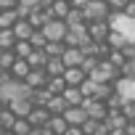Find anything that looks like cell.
<instances>
[{
	"instance_id": "cell-1",
	"label": "cell",
	"mask_w": 135,
	"mask_h": 135,
	"mask_svg": "<svg viewBox=\"0 0 135 135\" xmlns=\"http://www.w3.org/2000/svg\"><path fill=\"white\" fill-rule=\"evenodd\" d=\"M32 93H35V88L27 80L11 77L6 82H0V103H3V106L11 103V101H16V98H32Z\"/></svg>"
},
{
	"instance_id": "cell-2",
	"label": "cell",
	"mask_w": 135,
	"mask_h": 135,
	"mask_svg": "<svg viewBox=\"0 0 135 135\" xmlns=\"http://www.w3.org/2000/svg\"><path fill=\"white\" fill-rule=\"evenodd\" d=\"M111 13H114V8H111L109 0H90V3L85 6L88 21H109Z\"/></svg>"
},
{
	"instance_id": "cell-3",
	"label": "cell",
	"mask_w": 135,
	"mask_h": 135,
	"mask_svg": "<svg viewBox=\"0 0 135 135\" xmlns=\"http://www.w3.org/2000/svg\"><path fill=\"white\" fill-rule=\"evenodd\" d=\"M111 29L114 32H122V35H127L132 42H135V16H127L124 11L122 13H111Z\"/></svg>"
},
{
	"instance_id": "cell-4",
	"label": "cell",
	"mask_w": 135,
	"mask_h": 135,
	"mask_svg": "<svg viewBox=\"0 0 135 135\" xmlns=\"http://www.w3.org/2000/svg\"><path fill=\"white\" fill-rule=\"evenodd\" d=\"M95 82H117L119 77H122V72H119V66H114L109 58L106 61H101L95 69H93V74H90Z\"/></svg>"
},
{
	"instance_id": "cell-5",
	"label": "cell",
	"mask_w": 135,
	"mask_h": 135,
	"mask_svg": "<svg viewBox=\"0 0 135 135\" xmlns=\"http://www.w3.org/2000/svg\"><path fill=\"white\" fill-rule=\"evenodd\" d=\"M85 111H88V117L90 119H109V114H111V109H109V103L106 101H98V98H85Z\"/></svg>"
},
{
	"instance_id": "cell-6",
	"label": "cell",
	"mask_w": 135,
	"mask_h": 135,
	"mask_svg": "<svg viewBox=\"0 0 135 135\" xmlns=\"http://www.w3.org/2000/svg\"><path fill=\"white\" fill-rule=\"evenodd\" d=\"M42 32H45L48 40H66V35H69V24H66V19H50L42 27Z\"/></svg>"
},
{
	"instance_id": "cell-7",
	"label": "cell",
	"mask_w": 135,
	"mask_h": 135,
	"mask_svg": "<svg viewBox=\"0 0 135 135\" xmlns=\"http://www.w3.org/2000/svg\"><path fill=\"white\" fill-rule=\"evenodd\" d=\"M29 122H32V127L37 130V127H48L50 124V119H53V114L48 111V106H35L32 109V114L27 117Z\"/></svg>"
},
{
	"instance_id": "cell-8",
	"label": "cell",
	"mask_w": 135,
	"mask_h": 135,
	"mask_svg": "<svg viewBox=\"0 0 135 135\" xmlns=\"http://www.w3.org/2000/svg\"><path fill=\"white\" fill-rule=\"evenodd\" d=\"M111 21H90V37L95 42H106L109 35H111Z\"/></svg>"
},
{
	"instance_id": "cell-9",
	"label": "cell",
	"mask_w": 135,
	"mask_h": 135,
	"mask_svg": "<svg viewBox=\"0 0 135 135\" xmlns=\"http://www.w3.org/2000/svg\"><path fill=\"white\" fill-rule=\"evenodd\" d=\"M114 90L124 98V101H135V80L132 77H119L114 82Z\"/></svg>"
},
{
	"instance_id": "cell-10",
	"label": "cell",
	"mask_w": 135,
	"mask_h": 135,
	"mask_svg": "<svg viewBox=\"0 0 135 135\" xmlns=\"http://www.w3.org/2000/svg\"><path fill=\"white\" fill-rule=\"evenodd\" d=\"M64 77H66V82H69V85H77V88H80V85H82V82H85L90 74L82 69V66H66Z\"/></svg>"
},
{
	"instance_id": "cell-11",
	"label": "cell",
	"mask_w": 135,
	"mask_h": 135,
	"mask_svg": "<svg viewBox=\"0 0 135 135\" xmlns=\"http://www.w3.org/2000/svg\"><path fill=\"white\" fill-rule=\"evenodd\" d=\"M66 122H69V124H85L90 117H88V111H85V106H69V109H66Z\"/></svg>"
},
{
	"instance_id": "cell-12",
	"label": "cell",
	"mask_w": 135,
	"mask_h": 135,
	"mask_svg": "<svg viewBox=\"0 0 135 135\" xmlns=\"http://www.w3.org/2000/svg\"><path fill=\"white\" fill-rule=\"evenodd\" d=\"M6 106H11V109L16 111V117H29L32 109H35V101H32V98H16V101H11V103H6Z\"/></svg>"
},
{
	"instance_id": "cell-13",
	"label": "cell",
	"mask_w": 135,
	"mask_h": 135,
	"mask_svg": "<svg viewBox=\"0 0 135 135\" xmlns=\"http://www.w3.org/2000/svg\"><path fill=\"white\" fill-rule=\"evenodd\" d=\"M64 98H66V103L69 106H82L85 103V93H82V88H77V85H69L64 90Z\"/></svg>"
},
{
	"instance_id": "cell-14",
	"label": "cell",
	"mask_w": 135,
	"mask_h": 135,
	"mask_svg": "<svg viewBox=\"0 0 135 135\" xmlns=\"http://www.w3.org/2000/svg\"><path fill=\"white\" fill-rule=\"evenodd\" d=\"M48 80H50V74L45 72V69H32L29 72V77H27V82L37 90V88H48Z\"/></svg>"
},
{
	"instance_id": "cell-15",
	"label": "cell",
	"mask_w": 135,
	"mask_h": 135,
	"mask_svg": "<svg viewBox=\"0 0 135 135\" xmlns=\"http://www.w3.org/2000/svg\"><path fill=\"white\" fill-rule=\"evenodd\" d=\"M45 72L50 77H61L66 72V64H64V56H50V61L45 64Z\"/></svg>"
},
{
	"instance_id": "cell-16",
	"label": "cell",
	"mask_w": 135,
	"mask_h": 135,
	"mask_svg": "<svg viewBox=\"0 0 135 135\" xmlns=\"http://www.w3.org/2000/svg\"><path fill=\"white\" fill-rule=\"evenodd\" d=\"M82 61H85V50L82 48H66V53H64V64L66 66H82Z\"/></svg>"
},
{
	"instance_id": "cell-17",
	"label": "cell",
	"mask_w": 135,
	"mask_h": 135,
	"mask_svg": "<svg viewBox=\"0 0 135 135\" xmlns=\"http://www.w3.org/2000/svg\"><path fill=\"white\" fill-rule=\"evenodd\" d=\"M29 72H32V64H29V58H16V64H13L11 74H13L16 80H27V77H29Z\"/></svg>"
},
{
	"instance_id": "cell-18",
	"label": "cell",
	"mask_w": 135,
	"mask_h": 135,
	"mask_svg": "<svg viewBox=\"0 0 135 135\" xmlns=\"http://www.w3.org/2000/svg\"><path fill=\"white\" fill-rule=\"evenodd\" d=\"M50 61V56H48V50L45 48H35L32 50V56H29V64H32V69H45V64Z\"/></svg>"
},
{
	"instance_id": "cell-19",
	"label": "cell",
	"mask_w": 135,
	"mask_h": 135,
	"mask_svg": "<svg viewBox=\"0 0 135 135\" xmlns=\"http://www.w3.org/2000/svg\"><path fill=\"white\" fill-rule=\"evenodd\" d=\"M16 111L11 109V106H3V109H0V127H3V130H13V124H16Z\"/></svg>"
},
{
	"instance_id": "cell-20",
	"label": "cell",
	"mask_w": 135,
	"mask_h": 135,
	"mask_svg": "<svg viewBox=\"0 0 135 135\" xmlns=\"http://www.w3.org/2000/svg\"><path fill=\"white\" fill-rule=\"evenodd\" d=\"M106 42H109V45H111V50H124V48H127V45H130V42H132V40H130V37H127V35H122V32H111V35H109V40H106Z\"/></svg>"
},
{
	"instance_id": "cell-21",
	"label": "cell",
	"mask_w": 135,
	"mask_h": 135,
	"mask_svg": "<svg viewBox=\"0 0 135 135\" xmlns=\"http://www.w3.org/2000/svg\"><path fill=\"white\" fill-rule=\"evenodd\" d=\"M19 42L13 29H0V50H13V45Z\"/></svg>"
},
{
	"instance_id": "cell-22",
	"label": "cell",
	"mask_w": 135,
	"mask_h": 135,
	"mask_svg": "<svg viewBox=\"0 0 135 135\" xmlns=\"http://www.w3.org/2000/svg\"><path fill=\"white\" fill-rule=\"evenodd\" d=\"M19 19H21V16H19L16 8H13V11H0V29H13Z\"/></svg>"
},
{
	"instance_id": "cell-23",
	"label": "cell",
	"mask_w": 135,
	"mask_h": 135,
	"mask_svg": "<svg viewBox=\"0 0 135 135\" xmlns=\"http://www.w3.org/2000/svg\"><path fill=\"white\" fill-rule=\"evenodd\" d=\"M72 8H74V6H72V0H56V3L50 6V11H53L56 19H66Z\"/></svg>"
},
{
	"instance_id": "cell-24",
	"label": "cell",
	"mask_w": 135,
	"mask_h": 135,
	"mask_svg": "<svg viewBox=\"0 0 135 135\" xmlns=\"http://www.w3.org/2000/svg\"><path fill=\"white\" fill-rule=\"evenodd\" d=\"M56 135H66V130H69V122H66V117L64 114H53V119H50V124H48Z\"/></svg>"
},
{
	"instance_id": "cell-25",
	"label": "cell",
	"mask_w": 135,
	"mask_h": 135,
	"mask_svg": "<svg viewBox=\"0 0 135 135\" xmlns=\"http://www.w3.org/2000/svg\"><path fill=\"white\" fill-rule=\"evenodd\" d=\"M69 88V82H66V77L61 74V77H50L48 80V90L53 93V95H64V90Z\"/></svg>"
},
{
	"instance_id": "cell-26",
	"label": "cell",
	"mask_w": 135,
	"mask_h": 135,
	"mask_svg": "<svg viewBox=\"0 0 135 135\" xmlns=\"http://www.w3.org/2000/svg\"><path fill=\"white\" fill-rule=\"evenodd\" d=\"M66 109H69V103H66L64 95H53V98L48 101V111H50V114H66Z\"/></svg>"
},
{
	"instance_id": "cell-27",
	"label": "cell",
	"mask_w": 135,
	"mask_h": 135,
	"mask_svg": "<svg viewBox=\"0 0 135 135\" xmlns=\"http://www.w3.org/2000/svg\"><path fill=\"white\" fill-rule=\"evenodd\" d=\"M66 24H69V27H80V24H88L85 8H72V11H69V16H66Z\"/></svg>"
},
{
	"instance_id": "cell-28",
	"label": "cell",
	"mask_w": 135,
	"mask_h": 135,
	"mask_svg": "<svg viewBox=\"0 0 135 135\" xmlns=\"http://www.w3.org/2000/svg\"><path fill=\"white\" fill-rule=\"evenodd\" d=\"M16 50H0V69H13V64H16Z\"/></svg>"
},
{
	"instance_id": "cell-29",
	"label": "cell",
	"mask_w": 135,
	"mask_h": 135,
	"mask_svg": "<svg viewBox=\"0 0 135 135\" xmlns=\"http://www.w3.org/2000/svg\"><path fill=\"white\" fill-rule=\"evenodd\" d=\"M53 98V93L48 90V88H37L35 93H32V101H35V106H48V101Z\"/></svg>"
},
{
	"instance_id": "cell-30",
	"label": "cell",
	"mask_w": 135,
	"mask_h": 135,
	"mask_svg": "<svg viewBox=\"0 0 135 135\" xmlns=\"http://www.w3.org/2000/svg\"><path fill=\"white\" fill-rule=\"evenodd\" d=\"M13 132H16V135H32L35 127H32V122H29L27 117H19L16 124H13Z\"/></svg>"
},
{
	"instance_id": "cell-31",
	"label": "cell",
	"mask_w": 135,
	"mask_h": 135,
	"mask_svg": "<svg viewBox=\"0 0 135 135\" xmlns=\"http://www.w3.org/2000/svg\"><path fill=\"white\" fill-rule=\"evenodd\" d=\"M13 50H16V56H19V58H29V56H32V50H35V45H32L29 40H19V42L13 45Z\"/></svg>"
},
{
	"instance_id": "cell-32",
	"label": "cell",
	"mask_w": 135,
	"mask_h": 135,
	"mask_svg": "<svg viewBox=\"0 0 135 135\" xmlns=\"http://www.w3.org/2000/svg\"><path fill=\"white\" fill-rule=\"evenodd\" d=\"M29 42H32V45H35V48H45V45H48V42H50V40H48V37H45V32H42V29H35V35H32V37H29Z\"/></svg>"
},
{
	"instance_id": "cell-33",
	"label": "cell",
	"mask_w": 135,
	"mask_h": 135,
	"mask_svg": "<svg viewBox=\"0 0 135 135\" xmlns=\"http://www.w3.org/2000/svg\"><path fill=\"white\" fill-rule=\"evenodd\" d=\"M101 124H103L101 119H88V122L82 124V130H85V135H98V132H101Z\"/></svg>"
},
{
	"instance_id": "cell-34",
	"label": "cell",
	"mask_w": 135,
	"mask_h": 135,
	"mask_svg": "<svg viewBox=\"0 0 135 135\" xmlns=\"http://www.w3.org/2000/svg\"><path fill=\"white\" fill-rule=\"evenodd\" d=\"M109 61H111L114 66H119V72H122V66L127 64V56H124L122 50H111V56H109Z\"/></svg>"
},
{
	"instance_id": "cell-35",
	"label": "cell",
	"mask_w": 135,
	"mask_h": 135,
	"mask_svg": "<svg viewBox=\"0 0 135 135\" xmlns=\"http://www.w3.org/2000/svg\"><path fill=\"white\" fill-rule=\"evenodd\" d=\"M98 64H101V58H98V56H85V61H82V69H85L88 74H93V69H95Z\"/></svg>"
},
{
	"instance_id": "cell-36",
	"label": "cell",
	"mask_w": 135,
	"mask_h": 135,
	"mask_svg": "<svg viewBox=\"0 0 135 135\" xmlns=\"http://www.w3.org/2000/svg\"><path fill=\"white\" fill-rule=\"evenodd\" d=\"M109 3H111L114 13H122V11H127V6H130V0H109Z\"/></svg>"
},
{
	"instance_id": "cell-37",
	"label": "cell",
	"mask_w": 135,
	"mask_h": 135,
	"mask_svg": "<svg viewBox=\"0 0 135 135\" xmlns=\"http://www.w3.org/2000/svg\"><path fill=\"white\" fill-rule=\"evenodd\" d=\"M122 111H124V117H127V119H130V122H135V101H127V103H124V109H122Z\"/></svg>"
},
{
	"instance_id": "cell-38",
	"label": "cell",
	"mask_w": 135,
	"mask_h": 135,
	"mask_svg": "<svg viewBox=\"0 0 135 135\" xmlns=\"http://www.w3.org/2000/svg\"><path fill=\"white\" fill-rule=\"evenodd\" d=\"M122 77H132V80H135V61H127V64L122 66Z\"/></svg>"
},
{
	"instance_id": "cell-39",
	"label": "cell",
	"mask_w": 135,
	"mask_h": 135,
	"mask_svg": "<svg viewBox=\"0 0 135 135\" xmlns=\"http://www.w3.org/2000/svg\"><path fill=\"white\" fill-rule=\"evenodd\" d=\"M19 8V0H0V11H13Z\"/></svg>"
},
{
	"instance_id": "cell-40",
	"label": "cell",
	"mask_w": 135,
	"mask_h": 135,
	"mask_svg": "<svg viewBox=\"0 0 135 135\" xmlns=\"http://www.w3.org/2000/svg\"><path fill=\"white\" fill-rule=\"evenodd\" d=\"M66 135H85V130H82V124H69Z\"/></svg>"
},
{
	"instance_id": "cell-41",
	"label": "cell",
	"mask_w": 135,
	"mask_h": 135,
	"mask_svg": "<svg viewBox=\"0 0 135 135\" xmlns=\"http://www.w3.org/2000/svg\"><path fill=\"white\" fill-rule=\"evenodd\" d=\"M19 3H24V6H29V8H40L42 0H19Z\"/></svg>"
},
{
	"instance_id": "cell-42",
	"label": "cell",
	"mask_w": 135,
	"mask_h": 135,
	"mask_svg": "<svg viewBox=\"0 0 135 135\" xmlns=\"http://www.w3.org/2000/svg\"><path fill=\"white\" fill-rule=\"evenodd\" d=\"M88 3H90V0H72V6H74V8H85Z\"/></svg>"
},
{
	"instance_id": "cell-43",
	"label": "cell",
	"mask_w": 135,
	"mask_h": 135,
	"mask_svg": "<svg viewBox=\"0 0 135 135\" xmlns=\"http://www.w3.org/2000/svg\"><path fill=\"white\" fill-rule=\"evenodd\" d=\"M124 13H127V16H135V0H130V6H127Z\"/></svg>"
},
{
	"instance_id": "cell-44",
	"label": "cell",
	"mask_w": 135,
	"mask_h": 135,
	"mask_svg": "<svg viewBox=\"0 0 135 135\" xmlns=\"http://www.w3.org/2000/svg\"><path fill=\"white\" fill-rule=\"evenodd\" d=\"M124 135H135V122H130V124L124 127Z\"/></svg>"
},
{
	"instance_id": "cell-45",
	"label": "cell",
	"mask_w": 135,
	"mask_h": 135,
	"mask_svg": "<svg viewBox=\"0 0 135 135\" xmlns=\"http://www.w3.org/2000/svg\"><path fill=\"white\" fill-rule=\"evenodd\" d=\"M0 135H16L13 130H3V127H0Z\"/></svg>"
},
{
	"instance_id": "cell-46",
	"label": "cell",
	"mask_w": 135,
	"mask_h": 135,
	"mask_svg": "<svg viewBox=\"0 0 135 135\" xmlns=\"http://www.w3.org/2000/svg\"><path fill=\"white\" fill-rule=\"evenodd\" d=\"M109 135H124V130H111Z\"/></svg>"
},
{
	"instance_id": "cell-47",
	"label": "cell",
	"mask_w": 135,
	"mask_h": 135,
	"mask_svg": "<svg viewBox=\"0 0 135 135\" xmlns=\"http://www.w3.org/2000/svg\"><path fill=\"white\" fill-rule=\"evenodd\" d=\"M132 61H135V58H132Z\"/></svg>"
}]
</instances>
